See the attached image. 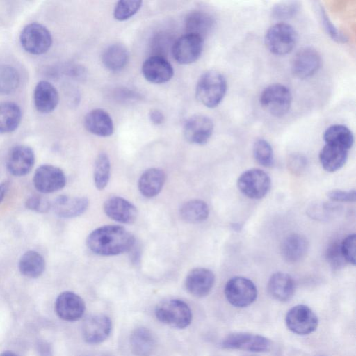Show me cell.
Listing matches in <instances>:
<instances>
[{"label": "cell", "instance_id": "obj_29", "mask_svg": "<svg viewBox=\"0 0 356 356\" xmlns=\"http://www.w3.org/2000/svg\"><path fill=\"white\" fill-rule=\"evenodd\" d=\"M348 150L325 144L319 153V161L323 169L333 172L341 168L348 159Z\"/></svg>", "mask_w": 356, "mask_h": 356}, {"label": "cell", "instance_id": "obj_41", "mask_svg": "<svg viewBox=\"0 0 356 356\" xmlns=\"http://www.w3.org/2000/svg\"><path fill=\"white\" fill-rule=\"evenodd\" d=\"M298 7V3L295 1L279 3L273 8V16L276 19H288L296 15Z\"/></svg>", "mask_w": 356, "mask_h": 356}, {"label": "cell", "instance_id": "obj_48", "mask_svg": "<svg viewBox=\"0 0 356 356\" xmlns=\"http://www.w3.org/2000/svg\"><path fill=\"white\" fill-rule=\"evenodd\" d=\"M38 352L40 356H52L51 348L50 345L46 342L39 343Z\"/></svg>", "mask_w": 356, "mask_h": 356}, {"label": "cell", "instance_id": "obj_26", "mask_svg": "<svg viewBox=\"0 0 356 356\" xmlns=\"http://www.w3.org/2000/svg\"><path fill=\"white\" fill-rule=\"evenodd\" d=\"M165 181V172L159 168L146 170L138 180L140 193L148 198L155 197L161 191Z\"/></svg>", "mask_w": 356, "mask_h": 356}, {"label": "cell", "instance_id": "obj_47", "mask_svg": "<svg viewBox=\"0 0 356 356\" xmlns=\"http://www.w3.org/2000/svg\"><path fill=\"white\" fill-rule=\"evenodd\" d=\"M150 121L156 125L162 124L164 121V115L161 111L157 109L152 110L149 113Z\"/></svg>", "mask_w": 356, "mask_h": 356}, {"label": "cell", "instance_id": "obj_14", "mask_svg": "<svg viewBox=\"0 0 356 356\" xmlns=\"http://www.w3.org/2000/svg\"><path fill=\"white\" fill-rule=\"evenodd\" d=\"M321 65V56L313 47H307L298 50L293 57L291 71L298 79L312 76Z\"/></svg>", "mask_w": 356, "mask_h": 356}, {"label": "cell", "instance_id": "obj_20", "mask_svg": "<svg viewBox=\"0 0 356 356\" xmlns=\"http://www.w3.org/2000/svg\"><path fill=\"white\" fill-rule=\"evenodd\" d=\"M142 72L149 82L163 83L172 77L174 70L171 64L163 56L153 55L143 63Z\"/></svg>", "mask_w": 356, "mask_h": 356}, {"label": "cell", "instance_id": "obj_2", "mask_svg": "<svg viewBox=\"0 0 356 356\" xmlns=\"http://www.w3.org/2000/svg\"><path fill=\"white\" fill-rule=\"evenodd\" d=\"M227 88V81L222 73L209 70L201 75L197 83L196 97L205 106L215 108L223 99Z\"/></svg>", "mask_w": 356, "mask_h": 356}, {"label": "cell", "instance_id": "obj_6", "mask_svg": "<svg viewBox=\"0 0 356 356\" xmlns=\"http://www.w3.org/2000/svg\"><path fill=\"white\" fill-rule=\"evenodd\" d=\"M19 40L23 49L34 55L44 54L52 44L50 31L42 24L35 22L24 27Z\"/></svg>", "mask_w": 356, "mask_h": 356}, {"label": "cell", "instance_id": "obj_35", "mask_svg": "<svg viewBox=\"0 0 356 356\" xmlns=\"http://www.w3.org/2000/svg\"><path fill=\"white\" fill-rule=\"evenodd\" d=\"M19 81V74L13 66L0 64V94L8 95L15 91Z\"/></svg>", "mask_w": 356, "mask_h": 356}, {"label": "cell", "instance_id": "obj_39", "mask_svg": "<svg viewBox=\"0 0 356 356\" xmlns=\"http://www.w3.org/2000/svg\"><path fill=\"white\" fill-rule=\"evenodd\" d=\"M318 11L321 24L330 38L337 42H346L347 38L334 26L321 4L318 5Z\"/></svg>", "mask_w": 356, "mask_h": 356}, {"label": "cell", "instance_id": "obj_13", "mask_svg": "<svg viewBox=\"0 0 356 356\" xmlns=\"http://www.w3.org/2000/svg\"><path fill=\"white\" fill-rule=\"evenodd\" d=\"M112 330V322L105 314H98L88 316L82 324V336L86 342L98 344L106 340Z\"/></svg>", "mask_w": 356, "mask_h": 356}, {"label": "cell", "instance_id": "obj_3", "mask_svg": "<svg viewBox=\"0 0 356 356\" xmlns=\"http://www.w3.org/2000/svg\"><path fill=\"white\" fill-rule=\"evenodd\" d=\"M156 318L172 327L184 329L192 321V312L189 306L178 299H170L159 303L155 308Z\"/></svg>", "mask_w": 356, "mask_h": 356}, {"label": "cell", "instance_id": "obj_8", "mask_svg": "<svg viewBox=\"0 0 356 356\" xmlns=\"http://www.w3.org/2000/svg\"><path fill=\"white\" fill-rule=\"evenodd\" d=\"M240 191L250 199H261L270 191L271 179L262 170L252 168L243 172L237 180Z\"/></svg>", "mask_w": 356, "mask_h": 356}, {"label": "cell", "instance_id": "obj_31", "mask_svg": "<svg viewBox=\"0 0 356 356\" xmlns=\"http://www.w3.org/2000/svg\"><path fill=\"white\" fill-rule=\"evenodd\" d=\"M323 140L325 144L349 150L353 145L354 136L347 127L342 124H333L325 131Z\"/></svg>", "mask_w": 356, "mask_h": 356}, {"label": "cell", "instance_id": "obj_19", "mask_svg": "<svg viewBox=\"0 0 356 356\" xmlns=\"http://www.w3.org/2000/svg\"><path fill=\"white\" fill-rule=\"evenodd\" d=\"M104 211L108 217L123 224L134 222L138 216L136 207L121 197H112L104 204Z\"/></svg>", "mask_w": 356, "mask_h": 356}, {"label": "cell", "instance_id": "obj_27", "mask_svg": "<svg viewBox=\"0 0 356 356\" xmlns=\"http://www.w3.org/2000/svg\"><path fill=\"white\" fill-rule=\"evenodd\" d=\"M130 347L136 356H150L156 346V340L149 329L139 327L133 331L130 336Z\"/></svg>", "mask_w": 356, "mask_h": 356}, {"label": "cell", "instance_id": "obj_38", "mask_svg": "<svg viewBox=\"0 0 356 356\" xmlns=\"http://www.w3.org/2000/svg\"><path fill=\"white\" fill-rule=\"evenodd\" d=\"M142 6V1L138 0L119 1L113 11L114 17L119 21H124L134 15Z\"/></svg>", "mask_w": 356, "mask_h": 356}, {"label": "cell", "instance_id": "obj_22", "mask_svg": "<svg viewBox=\"0 0 356 356\" xmlns=\"http://www.w3.org/2000/svg\"><path fill=\"white\" fill-rule=\"evenodd\" d=\"M59 102L56 88L47 81H39L33 91V102L38 111L42 113L52 112Z\"/></svg>", "mask_w": 356, "mask_h": 356}, {"label": "cell", "instance_id": "obj_9", "mask_svg": "<svg viewBox=\"0 0 356 356\" xmlns=\"http://www.w3.org/2000/svg\"><path fill=\"white\" fill-rule=\"evenodd\" d=\"M271 341L266 337L247 332L233 333L220 342L224 349L243 350L250 352H266L271 348Z\"/></svg>", "mask_w": 356, "mask_h": 356}, {"label": "cell", "instance_id": "obj_21", "mask_svg": "<svg viewBox=\"0 0 356 356\" xmlns=\"http://www.w3.org/2000/svg\"><path fill=\"white\" fill-rule=\"evenodd\" d=\"M89 205L85 197L59 195L51 204L54 213L63 218H72L83 213Z\"/></svg>", "mask_w": 356, "mask_h": 356}, {"label": "cell", "instance_id": "obj_40", "mask_svg": "<svg viewBox=\"0 0 356 356\" xmlns=\"http://www.w3.org/2000/svg\"><path fill=\"white\" fill-rule=\"evenodd\" d=\"M355 234L348 235L340 244L341 252L344 261L355 265Z\"/></svg>", "mask_w": 356, "mask_h": 356}, {"label": "cell", "instance_id": "obj_44", "mask_svg": "<svg viewBox=\"0 0 356 356\" xmlns=\"http://www.w3.org/2000/svg\"><path fill=\"white\" fill-rule=\"evenodd\" d=\"M326 254L327 260L334 268H339L343 264L344 259L341 254L340 244L337 243L332 244L328 248Z\"/></svg>", "mask_w": 356, "mask_h": 356}, {"label": "cell", "instance_id": "obj_49", "mask_svg": "<svg viewBox=\"0 0 356 356\" xmlns=\"http://www.w3.org/2000/svg\"><path fill=\"white\" fill-rule=\"evenodd\" d=\"M8 188V183L7 181H4L0 184V203L4 198Z\"/></svg>", "mask_w": 356, "mask_h": 356}, {"label": "cell", "instance_id": "obj_51", "mask_svg": "<svg viewBox=\"0 0 356 356\" xmlns=\"http://www.w3.org/2000/svg\"><path fill=\"white\" fill-rule=\"evenodd\" d=\"M317 356H326V355H317Z\"/></svg>", "mask_w": 356, "mask_h": 356}, {"label": "cell", "instance_id": "obj_45", "mask_svg": "<svg viewBox=\"0 0 356 356\" xmlns=\"http://www.w3.org/2000/svg\"><path fill=\"white\" fill-rule=\"evenodd\" d=\"M306 165L307 159L301 154H293L289 159V168L295 173L301 172Z\"/></svg>", "mask_w": 356, "mask_h": 356}, {"label": "cell", "instance_id": "obj_34", "mask_svg": "<svg viewBox=\"0 0 356 356\" xmlns=\"http://www.w3.org/2000/svg\"><path fill=\"white\" fill-rule=\"evenodd\" d=\"M181 218L189 223H200L209 216L207 204L200 200H189L181 205L179 209Z\"/></svg>", "mask_w": 356, "mask_h": 356}, {"label": "cell", "instance_id": "obj_16", "mask_svg": "<svg viewBox=\"0 0 356 356\" xmlns=\"http://www.w3.org/2000/svg\"><path fill=\"white\" fill-rule=\"evenodd\" d=\"M35 163L33 150L29 146L19 145L13 147L6 159V168L14 176H24L33 168Z\"/></svg>", "mask_w": 356, "mask_h": 356}, {"label": "cell", "instance_id": "obj_24", "mask_svg": "<svg viewBox=\"0 0 356 356\" xmlns=\"http://www.w3.org/2000/svg\"><path fill=\"white\" fill-rule=\"evenodd\" d=\"M267 289L273 298L286 302L290 300L294 293L295 283L289 274L277 272L270 277Z\"/></svg>", "mask_w": 356, "mask_h": 356}, {"label": "cell", "instance_id": "obj_28", "mask_svg": "<svg viewBox=\"0 0 356 356\" xmlns=\"http://www.w3.org/2000/svg\"><path fill=\"white\" fill-rule=\"evenodd\" d=\"M214 19L209 13L196 10L189 13L185 21L186 33L204 38L211 31Z\"/></svg>", "mask_w": 356, "mask_h": 356}, {"label": "cell", "instance_id": "obj_15", "mask_svg": "<svg viewBox=\"0 0 356 356\" xmlns=\"http://www.w3.org/2000/svg\"><path fill=\"white\" fill-rule=\"evenodd\" d=\"M213 123L207 116L195 115L188 118L184 127L185 138L193 144L204 145L211 138Z\"/></svg>", "mask_w": 356, "mask_h": 356}, {"label": "cell", "instance_id": "obj_30", "mask_svg": "<svg viewBox=\"0 0 356 356\" xmlns=\"http://www.w3.org/2000/svg\"><path fill=\"white\" fill-rule=\"evenodd\" d=\"M22 120L20 107L15 102H0V134L13 132Z\"/></svg>", "mask_w": 356, "mask_h": 356}, {"label": "cell", "instance_id": "obj_37", "mask_svg": "<svg viewBox=\"0 0 356 356\" xmlns=\"http://www.w3.org/2000/svg\"><path fill=\"white\" fill-rule=\"evenodd\" d=\"M253 155L255 160L264 167L273 165V151L270 143L264 139H258L253 145Z\"/></svg>", "mask_w": 356, "mask_h": 356}, {"label": "cell", "instance_id": "obj_33", "mask_svg": "<svg viewBox=\"0 0 356 356\" xmlns=\"http://www.w3.org/2000/svg\"><path fill=\"white\" fill-rule=\"evenodd\" d=\"M19 268L21 273L24 276L30 278H37L44 271L45 261L38 252L29 250L21 257Z\"/></svg>", "mask_w": 356, "mask_h": 356}, {"label": "cell", "instance_id": "obj_7", "mask_svg": "<svg viewBox=\"0 0 356 356\" xmlns=\"http://www.w3.org/2000/svg\"><path fill=\"white\" fill-rule=\"evenodd\" d=\"M227 301L236 307H245L253 303L257 289L253 282L243 277H234L225 284L224 290Z\"/></svg>", "mask_w": 356, "mask_h": 356}, {"label": "cell", "instance_id": "obj_12", "mask_svg": "<svg viewBox=\"0 0 356 356\" xmlns=\"http://www.w3.org/2000/svg\"><path fill=\"white\" fill-rule=\"evenodd\" d=\"M33 182L38 191L50 193L62 189L65 186L66 177L59 168L42 165L35 170Z\"/></svg>", "mask_w": 356, "mask_h": 356}, {"label": "cell", "instance_id": "obj_5", "mask_svg": "<svg viewBox=\"0 0 356 356\" xmlns=\"http://www.w3.org/2000/svg\"><path fill=\"white\" fill-rule=\"evenodd\" d=\"M292 95L284 85L275 83L268 86L259 97L261 106L268 113L275 117L286 115L291 107Z\"/></svg>", "mask_w": 356, "mask_h": 356}, {"label": "cell", "instance_id": "obj_43", "mask_svg": "<svg viewBox=\"0 0 356 356\" xmlns=\"http://www.w3.org/2000/svg\"><path fill=\"white\" fill-rule=\"evenodd\" d=\"M329 199L334 202H353L355 201V191H342L339 189L330 191L327 194Z\"/></svg>", "mask_w": 356, "mask_h": 356}, {"label": "cell", "instance_id": "obj_46", "mask_svg": "<svg viewBox=\"0 0 356 356\" xmlns=\"http://www.w3.org/2000/svg\"><path fill=\"white\" fill-rule=\"evenodd\" d=\"M170 44V39L166 35H159L158 36H156L152 43L153 49L156 52V54L154 56H160L161 53H163L164 51L167 50Z\"/></svg>", "mask_w": 356, "mask_h": 356}, {"label": "cell", "instance_id": "obj_23", "mask_svg": "<svg viewBox=\"0 0 356 356\" xmlns=\"http://www.w3.org/2000/svg\"><path fill=\"white\" fill-rule=\"evenodd\" d=\"M84 126L90 133L101 137L112 135L114 129L110 115L101 108L93 109L86 115Z\"/></svg>", "mask_w": 356, "mask_h": 356}, {"label": "cell", "instance_id": "obj_36", "mask_svg": "<svg viewBox=\"0 0 356 356\" xmlns=\"http://www.w3.org/2000/svg\"><path fill=\"white\" fill-rule=\"evenodd\" d=\"M111 172L110 160L105 153L99 154L95 162L94 182L96 188L103 190L107 186Z\"/></svg>", "mask_w": 356, "mask_h": 356}, {"label": "cell", "instance_id": "obj_4", "mask_svg": "<svg viewBox=\"0 0 356 356\" xmlns=\"http://www.w3.org/2000/svg\"><path fill=\"white\" fill-rule=\"evenodd\" d=\"M298 40V34L290 24L281 22L270 26L265 35V44L273 54L283 56L290 53Z\"/></svg>", "mask_w": 356, "mask_h": 356}, {"label": "cell", "instance_id": "obj_32", "mask_svg": "<svg viewBox=\"0 0 356 356\" xmlns=\"http://www.w3.org/2000/svg\"><path fill=\"white\" fill-rule=\"evenodd\" d=\"M102 59L108 70L118 72L126 66L129 60V52L122 44H112L104 51Z\"/></svg>", "mask_w": 356, "mask_h": 356}, {"label": "cell", "instance_id": "obj_18", "mask_svg": "<svg viewBox=\"0 0 356 356\" xmlns=\"http://www.w3.org/2000/svg\"><path fill=\"white\" fill-rule=\"evenodd\" d=\"M215 283V275L208 268H195L187 274L185 286L192 296L202 298L211 291Z\"/></svg>", "mask_w": 356, "mask_h": 356}, {"label": "cell", "instance_id": "obj_52", "mask_svg": "<svg viewBox=\"0 0 356 356\" xmlns=\"http://www.w3.org/2000/svg\"><path fill=\"white\" fill-rule=\"evenodd\" d=\"M245 356H254V355H245Z\"/></svg>", "mask_w": 356, "mask_h": 356}, {"label": "cell", "instance_id": "obj_11", "mask_svg": "<svg viewBox=\"0 0 356 356\" xmlns=\"http://www.w3.org/2000/svg\"><path fill=\"white\" fill-rule=\"evenodd\" d=\"M203 39L197 35L186 33L172 46V54L179 64H190L196 61L202 52Z\"/></svg>", "mask_w": 356, "mask_h": 356}, {"label": "cell", "instance_id": "obj_42", "mask_svg": "<svg viewBox=\"0 0 356 356\" xmlns=\"http://www.w3.org/2000/svg\"><path fill=\"white\" fill-rule=\"evenodd\" d=\"M25 206L28 209L38 213H47L51 208V204L49 201L44 197L40 195H32L29 197L26 202Z\"/></svg>", "mask_w": 356, "mask_h": 356}, {"label": "cell", "instance_id": "obj_10", "mask_svg": "<svg viewBox=\"0 0 356 356\" xmlns=\"http://www.w3.org/2000/svg\"><path fill=\"white\" fill-rule=\"evenodd\" d=\"M285 321L286 326L291 332L300 335L312 333L318 324L316 314L304 305H296L289 310Z\"/></svg>", "mask_w": 356, "mask_h": 356}, {"label": "cell", "instance_id": "obj_50", "mask_svg": "<svg viewBox=\"0 0 356 356\" xmlns=\"http://www.w3.org/2000/svg\"><path fill=\"white\" fill-rule=\"evenodd\" d=\"M0 356H18V355L11 351H5V352L1 353Z\"/></svg>", "mask_w": 356, "mask_h": 356}, {"label": "cell", "instance_id": "obj_1", "mask_svg": "<svg viewBox=\"0 0 356 356\" xmlns=\"http://www.w3.org/2000/svg\"><path fill=\"white\" fill-rule=\"evenodd\" d=\"M86 244L97 254L113 256L131 250L135 245V238L122 226L104 225L88 235Z\"/></svg>", "mask_w": 356, "mask_h": 356}, {"label": "cell", "instance_id": "obj_25", "mask_svg": "<svg viewBox=\"0 0 356 356\" xmlns=\"http://www.w3.org/2000/svg\"><path fill=\"white\" fill-rule=\"evenodd\" d=\"M308 248V241L304 236L292 234L284 239L280 250L284 260L289 263H295L304 258Z\"/></svg>", "mask_w": 356, "mask_h": 356}, {"label": "cell", "instance_id": "obj_17", "mask_svg": "<svg viewBox=\"0 0 356 356\" xmlns=\"http://www.w3.org/2000/svg\"><path fill=\"white\" fill-rule=\"evenodd\" d=\"M55 309L60 318L67 321H75L83 316L86 305L79 295L71 291H65L57 297Z\"/></svg>", "mask_w": 356, "mask_h": 356}]
</instances>
